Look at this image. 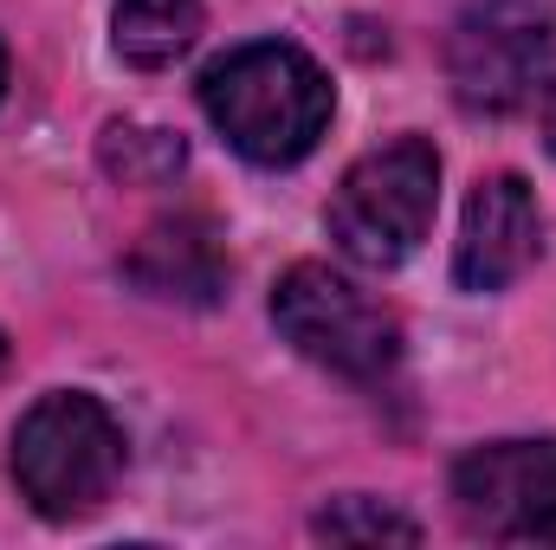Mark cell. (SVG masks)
I'll return each instance as SVG.
<instances>
[{
  "label": "cell",
  "instance_id": "obj_10",
  "mask_svg": "<svg viewBox=\"0 0 556 550\" xmlns=\"http://www.w3.org/2000/svg\"><path fill=\"white\" fill-rule=\"evenodd\" d=\"M311 532L330 538V545H420V525L408 512H395V505H382V499H363V492L330 499V505L311 518Z\"/></svg>",
  "mask_w": 556,
  "mask_h": 550
},
{
  "label": "cell",
  "instance_id": "obj_5",
  "mask_svg": "<svg viewBox=\"0 0 556 550\" xmlns=\"http://www.w3.org/2000/svg\"><path fill=\"white\" fill-rule=\"evenodd\" d=\"M551 52L556 33L544 7H531V0H472L453 20V39H446L453 98L472 117H505V111L538 98V85L551 78Z\"/></svg>",
  "mask_w": 556,
  "mask_h": 550
},
{
  "label": "cell",
  "instance_id": "obj_4",
  "mask_svg": "<svg viewBox=\"0 0 556 550\" xmlns=\"http://www.w3.org/2000/svg\"><path fill=\"white\" fill-rule=\"evenodd\" d=\"M273 324L298 357L343 383H382L402 363V324L389 304H376L356 278L330 273L317 260H298L273 285Z\"/></svg>",
  "mask_w": 556,
  "mask_h": 550
},
{
  "label": "cell",
  "instance_id": "obj_3",
  "mask_svg": "<svg viewBox=\"0 0 556 550\" xmlns=\"http://www.w3.org/2000/svg\"><path fill=\"white\" fill-rule=\"evenodd\" d=\"M440 208V155L427 137H395L356 155L324 208V227L343 260L389 273L415 253Z\"/></svg>",
  "mask_w": 556,
  "mask_h": 550
},
{
  "label": "cell",
  "instance_id": "obj_11",
  "mask_svg": "<svg viewBox=\"0 0 556 550\" xmlns=\"http://www.w3.org/2000/svg\"><path fill=\"white\" fill-rule=\"evenodd\" d=\"M181 162H188V149H181V137H168V130H149V124H111L104 130V168L117 182L155 188V182L181 175Z\"/></svg>",
  "mask_w": 556,
  "mask_h": 550
},
{
  "label": "cell",
  "instance_id": "obj_9",
  "mask_svg": "<svg viewBox=\"0 0 556 550\" xmlns=\"http://www.w3.org/2000/svg\"><path fill=\"white\" fill-rule=\"evenodd\" d=\"M201 33V0H117L111 13V46L124 65L162 72L175 65Z\"/></svg>",
  "mask_w": 556,
  "mask_h": 550
},
{
  "label": "cell",
  "instance_id": "obj_2",
  "mask_svg": "<svg viewBox=\"0 0 556 550\" xmlns=\"http://www.w3.org/2000/svg\"><path fill=\"white\" fill-rule=\"evenodd\" d=\"M124 466H130V440L91 389H52L13 427V486L52 525L98 512L117 492Z\"/></svg>",
  "mask_w": 556,
  "mask_h": 550
},
{
  "label": "cell",
  "instance_id": "obj_6",
  "mask_svg": "<svg viewBox=\"0 0 556 550\" xmlns=\"http://www.w3.org/2000/svg\"><path fill=\"white\" fill-rule=\"evenodd\" d=\"M453 512L498 545H556V440H485L459 453Z\"/></svg>",
  "mask_w": 556,
  "mask_h": 550
},
{
  "label": "cell",
  "instance_id": "obj_12",
  "mask_svg": "<svg viewBox=\"0 0 556 550\" xmlns=\"http://www.w3.org/2000/svg\"><path fill=\"white\" fill-rule=\"evenodd\" d=\"M544 137H551V149H556V91L544 98Z\"/></svg>",
  "mask_w": 556,
  "mask_h": 550
},
{
  "label": "cell",
  "instance_id": "obj_1",
  "mask_svg": "<svg viewBox=\"0 0 556 550\" xmlns=\"http://www.w3.org/2000/svg\"><path fill=\"white\" fill-rule=\"evenodd\" d=\"M201 111H207V124L233 142L247 162L291 168L330 130L337 91H330L324 65L304 46H291V39H253V46L220 52L201 72Z\"/></svg>",
  "mask_w": 556,
  "mask_h": 550
},
{
  "label": "cell",
  "instance_id": "obj_13",
  "mask_svg": "<svg viewBox=\"0 0 556 550\" xmlns=\"http://www.w3.org/2000/svg\"><path fill=\"white\" fill-rule=\"evenodd\" d=\"M0 91H7V52H0Z\"/></svg>",
  "mask_w": 556,
  "mask_h": 550
},
{
  "label": "cell",
  "instance_id": "obj_8",
  "mask_svg": "<svg viewBox=\"0 0 556 550\" xmlns=\"http://www.w3.org/2000/svg\"><path fill=\"white\" fill-rule=\"evenodd\" d=\"M124 273L137 291L168 298V304H214L227 285V253L207 214H162L155 227H142V240L130 247Z\"/></svg>",
  "mask_w": 556,
  "mask_h": 550
},
{
  "label": "cell",
  "instance_id": "obj_7",
  "mask_svg": "<svg viewBox=\"0 0 556 550\" xmlns=\"http://www.w3.org/2000/svg\"><path fill=\"white\" fill-rule=\"evenodd\" d=\"M544 253V214L525 175L498 168L466 195L459 247H453V278L459 291H505L538 266Z\"/></svg>",
  "mask_w": 556,
  "mask_h": 550
}]
</instances>
